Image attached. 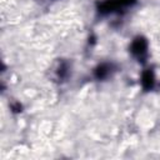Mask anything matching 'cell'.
<instances>
[{"label":"cell","mask_w":160,"mask_h":160,"mask_svg":"<svg viewBox=\"0 0 160 160\" xmlns=\"http://www.w3.org/2000/svg\"><path fill=\"white\" fill-rule=\"evenodd\" d=\"M111 72V65L109 64H101L95 69V76L98 79H105Z\"/></svg>","instance_id":"3957f363"},{"label":"cell","mask_w":160,"mask_h":160,"mask_svg":"<svg viewBox=\"0 0 160 160\" xmlns=\"http://www.w3.org/2000/svg\"><path fill=\"white\" fill-rule=\"evenodd\" d=\"M120 6L118 5V2L115 0H104L102 2H100L99 5V12L100 14H110L114 12L115 10H118Z\"/></svg>","instance_id":"7a4b0ae2"},{"label":"cell","mask_w":160,"mask_h":160,"mask_svg":"<svg viewBox=\"0 0 160 160\" xmlns=\"http://www.w3.org/2000/svg\"><path fill=\"white\" fill-rule=\"evenodd\" d=\"M118 2L119 6H129V5H132L136 0H115Z\"/></svg>","instance_id":"5b68a950"},{"label":"cell","mask_w":160,"mask_h":160,"mask_svg":"<svg viewBox=\"0 0 160 160\" xmlns=\"http://www.w3.org/2000/svg\"><path fill=\"white\" fill-rule=\"evenodd\" d=\"M141 84L144 86V89H151L152 85H154V74L151 70H146L144 74H142V78H141Z\"/></svg>","instance_id":"277c9868"},{"label":"cell","mask_w":160,"mask_h":160,"mask_svg":"<svg viewBox=\"0 0 160 160\" xmlns=\"http://www.w3.org/2000/svg\"><path fill=\"white\" fill-rule=\"evenodd\" d=\"M131 52L135 58H138L139 60H142L146 56V51H148V42L144 38H136L132 42H131Z\"/></svg>","instance_id":"6da1fadb"}]
</instances>
